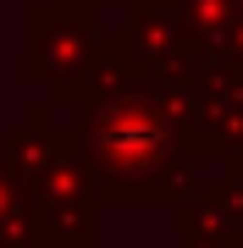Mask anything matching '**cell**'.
<instances>
[{
    "label": "cell",
    "mask_w": 243,
    "mask_h": 248,
    "mask_svg": "<svg viewBox=\"0 0 243 248\" xmlns=\"http://www.w3.org/2000/svg\"><path fill=\"white\" fill-rule=\"evenodd\" d=\"M111 143H122V155H144L155 143V127L144 116H133V122H122V133H111Z\"/></svg>",
    "instance_id": "obj_1"
}]
</instances>
